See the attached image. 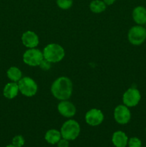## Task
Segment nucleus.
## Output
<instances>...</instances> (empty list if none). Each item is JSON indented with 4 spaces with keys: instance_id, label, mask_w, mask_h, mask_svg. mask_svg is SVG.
Segmentation results:
<instances>
[{
    "instance_id": "1",
    "label": "nucleus",
    "mask_w": 146,
    "mask_h": 147,
    "mask_svg": "<svg viewBox=\"0 0 146 147\" xmlns=\"http://www.w3.org/2000/svg\"><path fill=\"white\" fill-rule=\"evenodd\" d=\"M72 82L69 78L61 76L56 79L51 86V93L60 100H68L72 94Z\"/></svg>"
},
{
    "instance_id": "2",
    "label": "nucleus",
    "mask_w": 146,
    "mask_h": 147,
    "mask_svg": "<svg viewBox=\"0 0 146 147\" xmlns=\"http://www.w3.org/2000/svg\"><path fill=\"white\" fill-rule=\"evenodd\" d=\"M42 53L44 58L51 63H59L65 56L64 48L57 43H50L46 45Z\"/></svg>"
},
{
    "instance_id": "3",
    "label": "nucleus",
    "mask_w": 146,
    "mask_h": 147,
    "mask_svg": "<svg viewBox=\"0 0 146 147\" xmlns=\"http://www.w3.org/2000/svg\"><path fill=\"white\" fill-rule=\"evenodd\" d=\"M62 138L68 141H72L77 139L80 134V126L77 121L73 119H70L64 122L62 126Z\"/></svg>"
},
{
    "instance_id": "4",
    "label": "nucleus",
    "mask_w": 146,
    "mask_h": 147,
    "mask_svg": "<svg viewBox=\"0 0 146 147\" xmlns=\"http://www.w3.org/2000/svg\"><path fill=\"white\" fill-rule=\"evenodd\" d=\"M17 83L19 92L23 96L30 98L37 94L38 86L31 78L23 77Z\"/></svg>"
},
{
    "instance_id": "5",
    "label": "nucleus",
    "mask_w": 146,
    "mask_h": 147,
    "mask_svg": "<svg viewBox=\"0 0 146 147\" xmlns=\"http://www.w3.org/2000/svg\"><path fill=\"white\" fill-rule=\"evenodd\" d=\"M127 39L130 43L135 46L143 44L146 40V29L143 25L133 26L129 30Z\"/></svg>"
},
{
    "instance_id": "6",
    "label": "nucleus",
    "mask_w": 146,
    "mask_h": 147,
    "mask_svg": "<svg viewBox=\"0 0 146 147\" xmlns=\"http://www.w3.org/2000/svg\"><path fill=\"white\" fill-rule=\"evenodd\" d=\"M23 62L26 65L31 67L40 65V63L44 59L43 53L39 49L30 48L26 50L23 54Z\"/></svg>"
},
{
    "instance_id": "7",
    "label": "nucleus",
    "mask_w": 146,
    "mask_h": 147,
    "mask_svg": "<svg viewBox=\"0 0 146 147\" xmlns=\"http://www.w3.org/2000/svg\"><path fill=\"white\" fill-rule=\"evenodd\" d=\"M140 100H141L140 92L135 88H130L123 93V104L128 108L136 106L140 103Z\"/></svg>"
},
{
    "instance_id": "8",
    "label": "nucleus",
    "mask_w": 146,
    "mask_h": 147,
    "mask_svg": "<svg viewBox=\"0 0 146 147\" xmlns=\"http://www.w3.org/2000/svg\"><path fill=\"white\" fill-rule=\"evenodd\" d=\"M114 119L117 123L121 125L127 124L131 119V112L127 106L119 105L114 110Z\"/></svg>"
},
{
    "instance_id": "9",
    "label": "nucleus",
    "mask_w": 146,
    "mask_h": 147,
    "mask_svg": "<svg viewBox=\"0 0 146 147\" xmlns=\"http://www.w3.org/2000/svg\"><path fill=\"white\" fill-rule=\"evenodd\" d=\"M104 114L101 110L97 109H92L89 110L84 116L86 123L91 126H97L104 121Z\"/></svg>"
},
{
    "instance_id": "10",
    "label": "nucleus",
    "mask_w": 146,
    "mask_h": 147,
    "mask_svg": "<svg viewBox=\"0 0 146 147\" xmlns=\"http://www.w3.org/2000/svg\"><path fill=\"white\" fill-rule=\"evenodd\" d=\"M57 110L60 115L65 118H72L75 115L76 107L68 100H60L57 105Z\"/></svg>"
},
{
    "instance_id": "11",
    "label": "nucleus",
    "mask_w": 146,
    "mask_h": 147,
    "mask_svg": "<svg viewBox=\"0 0 146 147\" xmlns=\"http://www.w3.org/2000/svg\"><path fill=\"white\" fill-rule=\"evenodd\" d=\"M21 40L24 46L28 49L35 48L40 43L39 36L31 30L24 32L21 35Z\"/></svg>"
},
{
    "instance_id": "12",
    "label": "nucleus",
    "mask_w": 146,
    "mask_h": 147,
    "mask_svg": "<svg viewBox=\"0 0 146 147\" xmlns=\"http://www.w3.org/2000/svg\"><path fill=\"white\" fill-rule=\"evenodd\" d=\"M133 19L138 25H143L146 23V8L143 6L135 7L132 13Z\"/></svg>"
},
{
    "instance_id": "13",
    "label": "nucleus",
    "mask_w": 146,
    "mask_h": 147,
    "mask_svg": "<svg viewBox=\"0 0 146 147\" xmlns=\"http://www.w3.org/2000/svg\"><path fill=\"white\" fill-rule=\"evenodd\" d=\"M19 90L18 83L15 82H9L7 83L3 89V95L7 99H14L18 95Z\"/></svg>"
},
{
    "instance_id": "14",
    "label": "nucleus",
    "mask_w": 146,
    "mask_h": 147,
    "mask_svg": "<svg viewBox=\"0 0 146 147\" xmlns=\"http://www.w3.org/2000/svg\"><path fill=\"white\" fill-rule=\"evenodd\" d=\"M128 139L126 134L122 131L114 132L112 136V142L115 147H126Z\"/></svg>"
},
{
    "instance_id": "15",
    "label": "nucleus",
    "mask_w": 146,
    "mask_h": 147,
    "mask_svg": "<svg viewBox=\"0 0 146 147\" xmlns=\"http://www.w3.org/2000/svg\"><path fill=\"white\" fill-rule=\"evenodd\" d=\"M61 139V132L57 129H50L46 132L44 135V139L47 143L50 144H56Z\"/></svg>"
},
{
    "instance_id": "16",
    "label": "nucleus",
    "mask_w": 146,
    "mask_h": 147,
    "mask_svg": "<svg viewBox=\"0 0 146 147\" xmlns=\"http://www.w3.org/2000/svg\"><path fill=\"white\" fill-rule=\"evenodd\" d=\"M7 76L11 82L18 83L20 79L22 78V73L19 67H15V66H11L7 70Z\"/></svg>"
},
{
    "instance_id": "17",
    "label": "nucleus",
    "mask_w": 146,
    "mask_h": 147,
    "mask_svg": "<svg viewBox=\"0 0 146 147\" xmlns=\"http://www.w3.org/2000/svg\"><path fill=\"white\" fill-rule=\"evenodd\" d=\"M107 5L102 0H93L90 4V9L91 11L95 14H100L105 11Z\"/></svg>"
},
{
    "instance_id": "18",
    "label": "nucleus",
    "mask_w": 146,
    "mask_h": 147,
    "mask_svg": "<svg viewBox=\"0 0 146 147\" xmlns=\"http://www.w3.org/2000/svg\"><path fill=\"white\" fill-rule=\"evenodd\" d=\"M57 5L61 9L67 10L72 7L73 4V0H56Z\"/></svg>"
},
{
    "instance_id": "19",
    "label": "nucleus",
    "mask_w": 146,
    "mask_h": 147,
    "mask_svg": "<svg viewBox=\"0 0 146 147\" xmlns=\"http://www.w3.org/2000/svg\"><path fill=\"white\" fill-rule=\"evenodd\" d=\"M24 143H25V140L21 135H17L12 139V144L16 147H22Z\"/></svg>"
},
{
    "instance_id": "20",
    "label": "nucleus",
    "mask_w": 146,
    "mask_h": 147,
    "mask_svg": "<svg viewBox=\"0 0 146 147\" xmlns=\"http://www.w3.org/2000/svg\"><path fill=\"white\" fill-rule=\"evenodd\" d=\"M127 145L129 147H142V142L137 137H132L128 139Z\"/></svg>"
},
{
    "instance_id": "21",
    "label": "nucleus",
    "mask_w": 146,
    "mask_h": 147,
    "mask_svg": "<svg viewBox=\"0 0 146 147\" xmlns=\"http://www.w3.org/2000/svg\"><path fill=\"white\" fill-rule=\"evenodd\" d=\"M51 64H52L51 63H50V62L47 61V60H45V59L44 58L42 60V61L40 63L39 67L43 70H50V67H51Z\"/></svg>"
},
{
    "instance_id": "22",
    "label": "nucleus",
    "mask_w": 146,
    "mask_h": 147,
    "mask_svg": "<svg viewBox=\"0 0 146 147\" xmlns=\"http://www.w3.org/2000/svg\"><path fill=\"white\" fill-rule=\"evenodd\" d=\"M57 147H69V141L67 140V139L62 138V139L59 141L58 143H57Z\"/></svg>"
},
{
    "instance_id": "23",
    "label": "nucleus",
    "mask_w": 146,
    "mask_h": 147,
    "mask_svg": "<svg viewBox=\"0 0 146 147\" xmlns=\"http://www.w3.org/2000/svg\"><path fill=\"white\" fill-rule=\"evenodd\" d=\"M102 1L107 6H110L114 4L116 0H102Z\"/></svg>"
},
{
    "instance_id": "24",
    "label": "nucleus",
    "mask_w": 146,
    "mask_h": 147,
    "mask_svg": "<svg viewBox=\"0 0 146 147\" xmlns=\"http://www.w3.org/2000/svg\"><path fill=\"white\" fill-rule=\"evenodd\" d=\"M6 147H16V146H14L13 144H9V145H7V146Z\"/></svg>"
},
{
    "instance_id": "25",
    "label": "nucleus",
    "mask_w": 146,
    "mask_h": 147,
    "mask_svg": "<svg viewBox=\"0 0 146 147\" xmlns=\"http://www.w3.org/2000/svg\"><path fill=\"white\" fill-rule=\"evenodd\" d=\"M145 29H146V23H145Z\"/></svg>"
},
{
    "instance_id": "26",
    "label": "nucleus",
    "mask_w": 146,
    "mask_h": 147,
    "mask_svg": "<svg viewBox=\"0 0 146 147\" xmlns=\"http://www.w3.org/2000/svg\"><path fill=\"white\" fill-rule=\"evenodd\" d=\"M145 131H146V128H145Z\"/></svg>"
},
{
    "instance_id": "27",
    "label": "nucleus",
    "mask_w": 146,
    "mask_h": 147,
    "mask_svg": "<svg viewBox=\"0 0 146 147\" xmlns=\"http://www.w3.org/2000/svg\"><path fill=\"white\" fill-rule=\"evenodd\" d=\"M145 147H146V146H145Z\"/></svg>"
}]
</instances>
